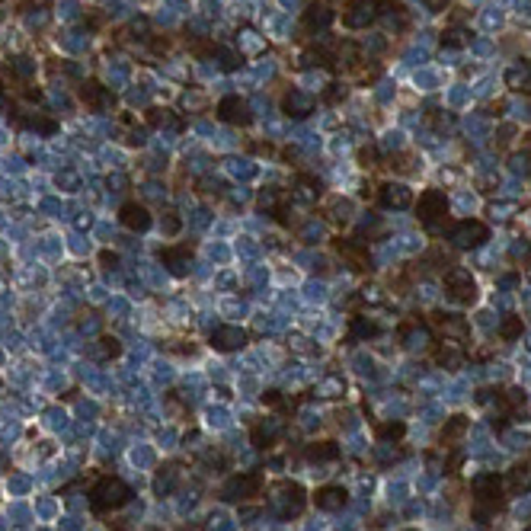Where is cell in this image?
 I'll use <instances>...</instances> for the list:
<instances>
[{"label":"cell","instance_id":"cell-11","mask_svg":"<svg viewBox=\"0 0 531 531\" xmlns=\"http://www.w3.org/2000/svg\"><path fill=\"white\" fill-rule=\"evenodd\" d=\"M218 119L221 122H231V125H247L250 122V112H247V102L241 96H224L218 102Z\"/></svg>","mask_w":531,"mask_h":531},{"label":"cell","instance_id":"cell-2","mask_svg":"<svg viewBox=\"0 0 531 531\" xmlns=\"http://www.w3.org/2000/svg\"><path fill=\"white\" fill-rule=\"evenodd\" d=\"M131 502V487L119 477H100L90 490V509L93 512H116Z\"/></svg>","mask_w":531,"mask_h":531},{"label":"cell","instance_id":"cell-3","mask_svg":"<svg viewBox=\"0 0 531 531\" xmlns=\"http://www.w3.org/2000/svg\"><path fill=\"white\" fill-rule=\"evenodd\" d=\"M269 502H272V509H276L278 518H298L301 512H304V506H307V496H304V490H301L298 483L285 480V483H278V487L272 490Z\"/></svg>","mask_w":531,"mask_h":531},{"label":"cell","instance_id":"cell-24","mask_svg":"<svg viewBox=\"0 0 531 531\" xmlns=\"http://www.w3.org/2000/svg\"><path fill=\"white\" fill-rule=\"evenodd\" d=\"M295 199H301V202H317V199H321V182L311 180V176H301L298 189H295Z\"/></svg>","mask_w":531,"mask_h":531},{"label":"cell","instance_id":"cell-39","mask_svg":"<svg viewBox=\"0 0 531 531\" xmlns=\"http://www.w3.org/2000/svg\"><path fill=\"white\" fill-rule=\"evenodd\" d=\"M0 106H4V100H0Z\"/></svg>","mask_w":531,"mask_h":531},{"label":"cell","instance_id":"cell-25","mask_svg":"<svg viewBox=\"0 0 531 531\" xmlns=\"http://www.w3.org/2000/svg\"><path fill=\"white\" fill-rule=\"evenodd\" d=\"M336 250H340V256H346L349 262H356L358 269H365V260H368V256H365L362 247H356L352 241H340V243H336Z\"/></svg>","mask_w":531,"mask_h":531},{"label":"cell","instance_id":"cell-36","mask_svg":"<svg viewBox=\"0 0 531 531\" xmlns=\"http://www.w3.org/2000/svg\"><path fill=\"white\" fill-rule=\"evenodd\" d=\"M13 67H16V71H20V74H29V71H32L29 58H16V61H13Z\"/></svg>","mask_w":531,"mask_h":531},{"label":"cell","instance_id":"cell-32","mask_svg":"<svg viewBox=\"0 0 531 531\" xmlns=\"http://www.w3.org/2000/svg\"><path fill=\"white\" fill-rule=\"evenodd\" d=\"M100 352H102V358H116L119 352H122V346H119L116 340H100Z\"/></svg>","mask_w":531,"mask_h":531},{"label":"cell","instance_id":"cell-4","mask_svg":"<svg viewBox=\"0 0 531 531\" xmlns=\"http://www.w3.org/2000/svg\"><path fill=\"white\" fill-rule=\"evenodd\" d=\"M416 215H419V221L429 231H436V227H442L445 221H448V199H445L442 189H426L419 196V202H416Z\"/></svg>","mask_w":531,"mask_h":531},{"label":"cell","instance_id":"cell-33","mask_svg":"<svg viewBox=\"0 0 531 531\" xmlns=\"http://www.w3.org/2000/svg\"><path fill=\"white\" fill-rule=\"evenodd\" d=\"M358 161H362V167H378V151H375V147H365L362 154H358Z\"/></svg>","mask_w":531,"mask_h":531},{"label":"cell","instance_id":"cell-12","mask_svg":"<svg viewBox=\"0 0 531 531\" xmlns=\"http://www.w3.org/2000/svg\"><path fill=\"white\" fill-rule=\"evenodd\" d=\"M119 221H122L128 231H147V227H151V211L138 202H128L119 211Z\"/></svg>","mask_w":531,"mask_h":531},{"label":"cell","instance_id":"cell-15","mask_svg":"<svg viewBox=\"0 0 531 531\" xmlns=\"http://www.w3.org/2000/svg\"><path fill=\"white\" fill-rule=\"evenodd\" d=\"M180 464H163L161 471H157V477H154V493L157 496H170L176 487H180Z\"/></svg>","mask_w":531,"mask_h":531},{"label":"cell","instance_id":"cell-27","mask_svg":"<svg viewBox=\"0 0 531 531\" xmlns=\"http://www.w3.org/2000/svg\"><path fill=\"white\" fill-rule=\"evenodd\" d=\"M378 323L375 321H365V317H356L352 321V336H362V340H371V336H378Z\"/></svg>","mask_w":531,"mask_h":531},{"label":"cell","instance_id":"cell-23","mask_svg":"<svg viewBox=\"0 0 531 531\" xmlns=\"http://www.w3.org/2000/svg\"><path fill=\"white\" fill-rule=\"evenodd\" d=\"M307 461H333L340 458V448H336V442H311L304 448Z\"/></svg>","mask_w":531,"mask_h":531},{"label":"cell","instance_id":"cell-8","mask_svg":"<svg viewBox=\"0 0 531 531\" xmlns=\"http://www.w3.org/2000/svg\"><path fill=\"white\" fill-rule=\"evenodd\" d=\"M375 16H378V4L375 0H349V7L342 10V22L349 29H365Z\"/></svg>","mask_w":531,"mask_h":531},{"label":"cell","instance_id":"cell-28","mask_svg":"<svg viewBox=\"0 0 531 531\" xmlns=\"http://www.w3.org/2000/svg\"><path fill=\"white\" fill-rule=\"evenodd\" d=\"M499 336L502 340H518L522 336V317H506L499 327Z\"/></svg>","mask_w":531,"mask_h":531},{"label":"cell","instance_id":"cell-22","mask_svg":"<svg viewBox=\"0 0 531 531\" xmlns=\"http://www.w3.org/2000/svg\"><path fill=\"white\" fill-rule=\"evenodd\" d=\"M278 432H282V422H276V419L260 422V426L253 429V445L256 448H272V442H276Z\"/></svg>","mask_w":531,"mask_h":531},{"label":"cell","instance_id":"cell-7","mask_svg":"<svg viewBox=\"0 0 531 531\" xmlns=\"http://www.w3.org/2000/svg\"><path fill=\"white\" fill-rule=\"evenodd\" d=\"M445 288H448V295L458 301V304H471V301L477 298V282H473V276L467 269L445 272Z\"/></svg>","mask_w":531,"mask_h":531},{"label":"cell","instance_id":"cell-29","mask_svg":"<svg viewBox=\"0 0 531 531\" xmlns=\"http://www.w3.org/2000/svg\"><path fill=\"white\" fill-rule=\"evenodd\" d=\"M403 432H407V426H403V422H384V426H378V438H384V442L403 438Z\"/></svg>","mask_w":531,"mask_h":531},{"label":"cell","instance_id":"cell-10","mask_svg":"<svg viewBox=\"0 0 531 531\" xmlns=\"http://www.w3.org/2000/svg\"><path fill=\"white\" fill-rule=\"evenodd\" d=\"M378 199H381L384 208H397V211L413 205V192H410L407 186H401V182H384L381 192H378Z\"/></svg>","mask_w":531,"mask_h":531},{"label":"cell","instance_id":"cell-13","mask_svg":"<svg viewBox=\"0 0 531 531\" xmlns=\"http://www.w3.org/2000/svg\"><path fill=\"white\" fill-rule=\"evenodd\" d=\"M314 502H317V509H323V512H340L342 506L349 502V493L342 487H321L314 493Z\"/></svg>","mask_w":531,"mask_h":531},{"label":"cell","instance_id":"cell-37","mask_svg":"<svg viewBox=\"0 0 531 531\" xmlns=\"http://www.w3.org/2000/svg\"><path fill=\"white\" fill-rule=\"evenodd\" d=\"M221 58H224V67H237V55L234 51H221Z\"/></svg>","mask_w":531,"mask_h":531},{"label":"cell","instance_id":"cell-19","mask_svg":"<svg viewBox=\"0 0 531 531\" xmlns=\"http://www.w3.org/2000/svg\"><path fill=\"white\" fill-rule=\"evenodd\" d=\"M333 20H336V13L330 7H323V4H311V7L304 10V22L311 29H330Z\"/></svg>","mask_w":531,"mask_h":531},{"label":"cell","instance_id":"cell-30","mask_svg":"<svg viewBox=\"0 0 531 531\" xmlns=\"http://www.w3.org/2000/svg\"><path fill=\"white\" fill-rule=\"evenodd\" d=\"M442 45H448V48H461V45H467V39H464V32L461 29H448L442 36Z\"/></svg>","mask_w":531,"mask_h":531},{"label":"cell","instance_id":"cell-35","mask_svg":"<svg viewBox=\"0 0 531 531\" xmlns=\"http://www.w3.org/2000/svg\"><path fill=\"white\" fill-rule=\"evenodd\" d=\"M262 401L269 403V407H282V394H278V391H269L266 397H262Z\"/></svg>","mask_w":531,"mask_h":531},{"label":"cell","instance_id":"cell-20","mask_svg":"<svg viewBox=\"0 0 531 531\" xmlns=\"http://www.w3.org/2000/svg\"><path fill=\"white\" fill-rule=\"evenodd\" d=\"M506 490H509V493H528L531 490V467L528 464H516L509 471V477H506Z\"/></svg>","mask_w":531,"mask_h":531},{"label":"cell","instance_id":"cell-31","mask_svg":"<svg viewBox=\"0 0 531 531\" xmlns=\"http://www.w3.org/2000/svg\"><path fill=\"white\" fill-rule=\"evenodd\" d=\"M147 122H151V125H173L176 119L170 116V109H151V112H147Z\"/></svg>","mask_w":531,"mask_h":531},{"label":"cell","instance_id":"cell-6","mask_svg":"<svg viewBox=\"0 0 531 531\" xmlns=\"http://www.w3.org/2000/svg\"><path fill=\"white\" fill-rule=\"evenodd\" d=\"M490 237V231H487V224L483 221H458V224L451 227L448 231V241L455 243L458 250H473V247H480L483 241Z\"/></svg>","mask_w":531,"mask_h":531},{"label":"cell","instance_id":"cell-21","mask_svg":"<svg viewBox=\"0 0 531 531\" xmlns=\"http://www.w3.org/2000/svg\"><path fill=\"white\" fill-rule=\"evenodd\" d=\"M467 432V416H451L448 422L442 426V448H455V442H458L461 436Z\"/></svg>","mask_w":531,"mask_h":531},{"label":"cell","instance_id":"cell-9","mask_svg":"<svg viewBox=\"0 0 531 531\" xmlns=\"http://www.w3.org/2000/svg\"><path fill=\"white\" fill-rule=\"evenodd\" d=\"M211 346L218 352H237L247 346V330L241 327H218L211 330Z\"/></svg>","mask_w":531,"mask_h":531},{"label":"cell","instance_id":"cell-41","mask_svg":"<svg viewBox=\"0 0 531 531\" xmlns=\"http://www.w3.org/2000/svg\"><path fill=\"white\" fill-rule=\"evenodd\" d=\"M528 531H531V525H528Z\"/></svg>","mask_w":531,"mask_h":531},{"label":"cell","instance_id":"cell-26","mask_svg":"<svg viewBox=\"0 0 531 531\" xmlns=\"http://www.w3.org/2000/svg\"><path fill=\"white\" fill-rule=\"evenodd\" d=\"M506 83H509L512 90H522L525 83H531V65H518V67H512V71L506 74Z\"/></svg>","mask_w":531,"mask_h":531},{"label":"cell","instance_id":"cell-17","mask_svg":"<svg viewBox=\"0 0 531 531\" xmlns=\"http://www.w3.org/2000/svg\"><path fill=\"white\" fill-rule=\"evenodd\" d=\"M282 109L288 112V116H295V119H304V116H311L314 112V100L307 93H301V90H291V93L282 100Z\"/></svg>","mask_w":531,"mask_h":531},{"label":"cell","instance_id":"cell-18","mask_svg":"<svg viewBox=\"0 0 531 531\" xmlns=\"http://www.w3.org/2000/svg\"><path fill=\"white\" fill-rule=\"evenodd\" d=\"M461 340H442L438 342V352H436V358H438V365H445V368H461V362H464V352H461V346H458Z\"/></svg>","mask_w":531,"mask_h":531},{"label":"cell","instance_id":"cell-14","mask_svg":"<svg viewBox=\"0 0 531 531\" xmlns=\"http://www.w3.org/2000/svg\"><path fill=\"white\" fill-rule=\"evenodd\" d=\"M81 100L87 102L90 109H96V112H102V109H109L112 106V93L102 83H96V81H87L81 87Z\"/></svg>","mask_w":531,"mask_h":531},{"label":"cell","instance_id":"cell-34","mask_svg":"<svg viewBox=\"0 0 531 531\" xmlns=\"http://www.w3.org/2000/svg\"><path fill=\"white\" fill-rule=\"evenodd\" d=\"M448 4H451V0H426V7H429L432 13H442V10L448 7Z\"/></svg>","mask_w":531,"mask_h":531},{"label":"cell","instance_id":"cell-40","mask_svg":"<svg viewBox=\"0 0 531 531\" xmlns=\"http://www.w3.org/2000/svg\"><path fill=\"white\" fill-rule=\"evenodd\" d=\"M180 531H186V528H180Z\"/></svg>","mask_w":531,"mask_h":531},{"label":"cell","instance_id":"cell-1","mask_svg":"<svg viewBox=\"0 0 531 531\" xmlns=\"http://www.w3.org/2000/svg\"><path fill=\"white\" fill-rule=\"evenodd\" d=\"M502 477L499 473H480L473 477L471 490H473V518L480 525H490V518L496 516V509L502 506Z\"/></svg>","mask_w":531,"mask_h":531},{"label":"cell","instance_id":"cell-5","mask_svg":"<svg viewBox=\"0 0 531 531\" xmlns=\"http://www.w3.org/2000/svg\"><path fill=\"white\" fill-rule=\"evenodd\" d=\"M260 490H262V473L260 471H247V473H237V477H231V480L224 483V490H221V499L243 502V499H253V496H260Z\"/></svg>","mask_w":531,"mask_h":531},{"label":"cell","instance_id":"cell-16","mask_svg":"<svg viewBox=\"0 0 531 531\" xmlns=\"http://www.w3.org/2000/svg\"><path fill=\"white\" fill-rule=\"evenodd\" d=\"M189 260H192V247H167V250H161V262L163 266H170V272H176V276H182L186 272V266H189Z\"/></svg>","mask_w":531,"mask_h":531},{"label":"cell","instance_id":"cell-38","mask_svg":"<svg viewBox=\"0 0 531 531\" xmlns=\"http://www.w3.org/2000/svg\"><path fill=\"white\" fill-rule=\"evenodd\" d=\"M180 231V218H167V234H176Z\"/></svg>","mask_w":531,"mask_h":531}]
</instances>
